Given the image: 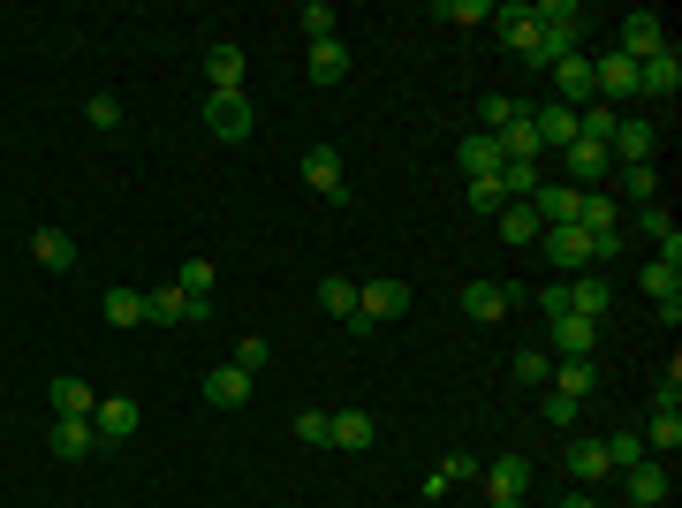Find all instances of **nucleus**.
<instances>
[{"label": "nucleus", "mask_w": 682, "mask_h": 508, "mask_svg": "<svg viewBox=\"0 0 682 508\" xmlns=\"http://www.w3.org/2000/svg\"><path fill=\"white\" fill-rule=\"evenodd\" d=\"M334 31H341V15L327 8V0H312V8H304V38H312V46H327Z\"/></svg>", "instance_id": "nucleus-39"}, {"label": "nucleus", "mask_w": 682, "mask_h": 508, "mask_svg": "<svg viewBox=\"0 0 682 508\" xmlns=\"http://www.w3.org/2000/svg\"><path fill=\"white\" fill-rule=\"evenodd\" d=\"M327 448H372V418L364 410H334V440Z\"/></svg>", "instance_id": "nucleus-32"}, {"label": "nucleus", "mask_w": 682, "mask_h": 508, "mask_svg": "<svg viewBox=\"0 0 682 508\" xmlns=\"http://www.w3.org/2000/svg\"><path fill=\"white\" fill-rule=\"evenodd\" d=\"M622 479H630V508H660V501H668V463L645 456V463H630Z\"/></svg>", "instance_id": "nucleus-17"}, {"label": "nucleus", "mask_w": 682, "mask_h": 508, "mask_svg": "<svg viewBox=\"0 0 682 508\" xmlns=\"http://www.w3.org/2000/svg\"><path fill=\"white\" fill-rule=\"evenodd\" d=\"M682 84V53L668 46V53H653V61H637V92H653V99H675Z\"/></svg>", "instance_id": "nucleus-16"}, {"label": "nucleus", "mask_w": 682, "mask_h": 508, "mask_svg": "<svg viewBox=\"0 0 682 508\" xmlns=\"http://www.w3.org/2000/svg\"><path fill=\"white\" fill-rule=\"evenodd\" d=\"M478 471H486V463H478L471 448H448V456H440V479H448V486H463V479H478Z\"/></svg>", "instance_id": "nucleus-44"}, {"label": "nucleus", "mask_w": 682, "mask_h": 508, "mask_svg": "<svg viewBox=\"0 0 682 508\" xmlns=\"http://www.w3.org/2000/svg\"><path fill=\"white\" fill-rule=\"evenodd\" d=\"M653 153H660V130L653 122H614V145H607V160H622V168H653Z\"/></svg>", "instance_id": "nucleus-4"}, {"label": "nucleus", "mask_w": 682, "mask_h": 508, "mask_svg": "<svg viewBox=\"0 0 682 508\" xmlns=\"http://www.w3.org/2000/svg\"><path fill=\"white\" fill-rule=\"evenodd\" d=\"M212 319V297H182V327H205Z\"/></svg>", "instance_id": "nucleus-52"}, {"label": "nucleus", "mask_w": 682, "mask_h": 508, "mask_svg": "<svg viewBox=\"0 0 682 508\" xmlns=\"http://www.w3.org/2000/svg\"><path fill=\"white\" fill-rule=\"evenodd\" d=\"M531 130H538V145H576V107H561V99H546V107H531Z\"/></svg>", "instance_id": "nucleus-15"}, {"label": "nucleus", "mask_w": 682, "mask_h": 508, "mask_svg": "<svg viewBox=\"0 0 682 508\" xmlns=\"http://www.w3.org/2000/svg\"><path fill=\"white\" fill-rule=\"evenodd\" d=\"M546 425L569 433V425H576V402H569V395H546Z\"/></svg>", "instance_id": "nucleus-49"}, {"label": "nucleus", "mask_w": 682, "mask_h": 508, "mask_svg": "<svg viewBox=\"0 0 682 508\" xmlns=\"http://www.w3.org/2000/svg\"><path fill=\"white\" fill-rule=\"evenodd\" d=\"M607 463H614V471L645 463V440H637V433H614V440H607Z\"/></svg>", "instance_id": "nucleus-46"}, {"label": "nucleus", "mask_w": 682, "mask_h": 508, "mask_svg": "<svg viewBox=\"0 0 682 508\" xmlns=\"http://www.w3.org/2000/svg\"><path fill=\"white\" fill-rule=\"evenodd\" d=\"M546 387H553V395H569V402H584V395L599 387V364H592V356H561Z\"/></svg>", "instance_id": "nucleus-20"}, {"label": "nucleus", "mask_w": 682, "mask_h": 508, "mask_svg": "<svg viewBox=\"0 0 682 508\" xmlns=\"http://www.w3.org/2000/svg\"><path fill=\"white\" fill-rule=\"evenodd\" d=\"M174 289H182V297H212V266H205V258H190V266H182V281H174Z\"/></svg>", "instance_id": "nucleus-47"}, {"label": "nucleus", "mask_w": 682, "mask_h": 508, "mask_svg": "<svg viewBox=\"0 0 682 508\" xmlns=\"http://www.w3.org/2000/svg\"><path fill=\"white\" fill-rule=\"evenodd\" d=\"M46 395H53V418H92V402H99V395H92L84 379H69V372H61Z\"/></svg>", "instance_id": "nucleus-29"}, {"label": "nucleus", "mask_w": 682, "mask_h": 508, "mask_svg": "<svg viewBox=\"0 0 682 508\" xmlns=\"http://www.w3.org/2000/svg\"><path fill=\"white\" fill-rule=\"evenodd\" d=\"M99 312H107V327H137V319H145V297H137V289H107Z\"/></svg>", "instance_id": "nucleus-34"}, {"label": "nucleus", "mask_w": 682, "mask_h": 508, "mask_svg": "<svg viewBox=\"0 0 682 508\" xmlns=\"http://www.w3.org/2000/svg\"><path fill=\"white\" fill-rule=\"evenodd\" d=\"M494 508H523V501H515V494H494Z\"/></svg>", "instance_id": "nucleus-54"}, {"label": "nucleus", "mask_w": 682, "mask_h": 508, "mask_svg": "<svg viewBox=\"0 0 682 508\" xmlns=\"http://www.w3.org/2000/svg\"><path fill=\"white\" fill-rule=\"evenodd\" d=\"M205 76H212V92H243V46H205Z\"/></svg>", "instance_id": "nucleus-22"}, {"label": "nucleus", "mask_w": 682, "mask_h": 508, "mask_svg": "<svg viewBox=\"0 0 682 508\" xmlns=\"http://www.w3.org/2000/svg\"><path fill=\"white\" fill-rule=\"evenodd\" d=\"M84 122H92V130H122V99L92 92V99H84Z\"/></svg>", "instance_id": "nucleus-42"}, {"label": "nucleus", "mask_w": 682, "mask_h": 508, "mask_svg": "<svg viewBox=\"0 0 682 508\" xmlns=\"http://www.w3.org/2000/svg\"><path fill=\"white\" fill-rule=\"evenodd\" d=\"M296 440H304V448H327V440H334V418H327V410H296Z\"/></svg>", "instance_id": "nucleus-38"}, {"label": "nucleus", "mask_w": 682, "mask_h": 508, "mask_svg": "<svg viewBox=\"0 0 682 508\" xmlns=\"http://www.w3.org/2000/svg\"><path fill=\"white\" fill-rule=\"evenodd\" d=\"M228 364H235V372H251V379H258V372H266V364H273V341H266V335H243V341H235V356H228Z\"/></svg>", "instance_id": "nucleus-37"}, {"label": "nucleus", "mask_w": 682, "mask_h": 508, "mask_svg": "<svg viewBox=\"0 0 682 508\" xmlns=\"http://www.w3.org/2000/svg\"><path fill=\"white\" fill-rule=\"evenodd\" d=\"M410 312V281H394V274H379V281H364L356 289V312H349V335H372V327H394Z\"/></svg>", "instance_id": "nucleus-1"}, {"label": "nucleus", "mask_w": 682, "mask_h": 508, "mask_svg": "<svg viewBox=\"0 0 682 508\" xmlns=\"http://www.w3.org/2000/svg\"><path fill=\"white\" fill-rule=\"evenodd\" d=\"M205 130H212L220 145H251V130H258V107H251L243 92H205Z\"/></svg>", "instance_id": "nucleus-2"}, {"label": "nucleus", "mask_w": 682, "mask_h": 508, "mask_svg": "<svg viewBox=\"0 0 682 508\" xmlns=\"http://www.w3.org/2000/svg\"><path fill=\"white\" fill-rule=\"evenodd\" d=\"M137 425H145V410H137L130 395H99V402H92V433H99V440H130Z\"/></svg>", "instance_id": "nucleus-10"}, {"label": "nucleus", "mask_w": 682, "mask_h": 508, "mask_svg": "<svg viewBox=\"0 0 682 508\" xmlns=\"http://www.w3.org/2000/svg\"><path fill=\"white\" fill-rule=\"evenodd\" d=\"M478 479H486L494 494H515V501H523V486H531V456H494Z\"/></svg>", "instance_id": "nucleus-25"}, {"label": "nucleus", "mask_w": 682, "mask_h": 508, "mask_svg": "<svg viewBox=\"0 0 682 508\" xmlns=\"http://www.w3.org/2000/svg\"><path fill=\"white\" fill-rule=\"evenodd\" d=\"M607 471H614V463H607V440H576V448H569V479H576V486H599Z\"/></svg>", "instance_id": "nucleus-26"}, {"label": "nucleus", "mask_w": 682, "mask_h": 508, "mask_svg": "<svg viewBox=\"0 0 682 508\" xmlns=\"http://www.w3.org/2000/svg\"><path fill=\"white\" fill-rule=\"evenodd\" d=\"M304 190H319L327 205H349V182H341V153L334 145H312V153H304Z\"/></svg>", "instance_id": "nucleus-5"}, {"label": "nucleus", "mask_w": 682, "mask_h": 508, "mask_svg": "<svg viewBox=\"0 0 682 508\" xmlns=\"http://www.w3.org/2000/svg\"><path fill=\"white\" fill-rule=\"evenodd\" d=\"M92 448H99L92 418H53V456H61V463H84Z\"/></svg>", "instance_id": "nucleus-21"}, {"label": "nucleus", "mask_w": 682, "mask_h": 508, "mask_svg": "<svg viewBox=\"0 0 682 508\" xmlns=\"http://www.w3.org/2000/svg\"><path fill=\"white\" fill-rule=\"evenodd\" d=\"M145 319L174 327V319H182V289H153V297H145Z\"/></svg>", "instance_id": "nucleus-45"}, {"label": "nucleus", "mask_w": 682, "mask_h": 508, "mask_svg": "<svg viewBox=\"0 0 682 508\" xmlns=\"http://www.w3.org/2000/svg\"><path fill=\"white\" fill-rule=\"evenodd\" d=\"M515 114H523V107H515V99H501V92H486V99H478V130H486V137H501Z\"/></svg>", "instance_id": "nucleus-36"}, {"label": "nucleus", "mask_w": 682, "mask_h": 508, "mask_svg": "<svg viewBox=\"0 0 682 508\" xmlns=\"http://www.w3.org/2000/svg\"><path fill=\"white\" fill-rule=\"evenodd\" d=\"M515 379H523V387H546V379H553L546 349H515Z\"/></svg>", "instance_id": "nucleus-43"}, {"label": "nucleus", "mask_w": 682, "mask_h": 508, "mask_svg": "<svg viewBox=\"0 0 682 508\" xmlns=\"http://www.w3.org/2000/svg\"><path fill=\"white\" fill-rule=\"evenodd\" d=\"M622 197H630V205H653V197H660V174L653 168H622Z\"/></svg>", "instance_id": "nucleus-40"}, {"label": "nucleus", "mask_w": 682, "mask_h": 508, "mask_svg": "<svg viewBox=\"0 0 682 508\" xmlns=\"http://www.w3.org/2000/svg\"><path fill=\"white\" fill-rule=\"evenodd\" d=\"M637 440H645V456H653V448H660V456L682 448V410H653V425H645Z\"/></svg>", "instance_id": "nucleus-30"}, {"label": "nucleus", "mask_w": 682, "mask_h": 508, "mask_svg": "<svg viewBox=\"0 0 682 508\" xmlns=\"http://www.w3.org/2000/svg\"><path fill=\"white\" fill-rule=\"evenodd\" d=\"M531 213H538L546 228H576V213H584V190H569V182H538V190H531Z\"/></svg>", "instance_id": "nucleus-7"}, {"label": "nucleus", "mask_w": 682, "mask_h": 508, "mask_svg": "<svg viewBox=\"0 0 682 508\" xmlns=\"http://www.w3.org/2000/svg\"><path fill=\"white\" fill-rule=\"evenodd\" d=\"M546 341H553V356H599V327L576 319V312H561V319L546 327Z\"/></svg>", "instance_id": "nucleus-13"}, {"label": "nucleus", "mask_w": 682, "mask_h": 508, "mask_svg": "<svg viewBox=\"0 0 682 508\" xmlns=\"http://www.w3.org/2000/svg\"><path fill=\"white\" fill-rule=\"evenodd\" d=\"M319 312H334V319L356 312V281H349V274H327V281H319Z\"/></svg>", "instance_id": "nucleus-33"}, {"label": "nucleus", "mask_w": 682, "mask_h": 508, "mask_svg": "<svg viewBox=\"0 0 682 508\" xmlns=\"http://www.w3.org/2000/svg\"><path fill=\"white\" fill-rule=\"evenodd\" d=\"M349 76V46L327 38V46H312V84H341Z\"/></svg>", "instance_id": "nucleus-31"}, {"label": "nucleus", "mask_w": 682, "mask_h": 508, "mask_svg": "<svg viewBox=\"0 0 682 508\" xmlns=\"http://www.w3.org/2000/svg\"><path fill=\"white\" fill-rule=\"evenodd\" d=\"M561 168H569V190H592L607 182V145H561Z\"/></svg>", "instance_id": "nucleus-18"}, {"label": "nucleus", "mask_w": 682, "mask_h": 508, "mask_svg": "<svg viewBox=\"0 0 682 508\" xmlns=\"http://www.w3.org/2000/svg\"><path fill=\"white\" fill-rule=\"evenodd\" d=\"M653 410H682V372H668V379H660V395H653Z\"/></svg>", "instance_id": "nucleus-51"}, {"label": "nucleus", "mask_w": 682, "mask_h": 508, "mask_svg": "<svg viewBox=\"0 0 682 508\" xmlns=\"http://www.w3.org/2000/svg\"><path fill=\"white\" fill-rule=\"evenodd\" d=\"M197 387H205L212 410H243V402H251V372H235V364H212Z\"/></svg>", "instance_id": "nucleus-12"}, {"label": "nucleus", "mask_w": 682, "mask_h": 508, "mask_svg": "<svg viewBox=\"0 0 682 508\" xmlns=\"http://www.w3.org/2000/svg\"><path fill=\"white\" fill-rule=\"evenodd\" d=\"M31 258H38V266H53V274H76V235L38 228V235H31Z\"/></svg>", "instance_id": "nucleus-23"}, {"label": "nucleus", "mask_w": 682, "mask_h": 508, "mask_svg": "<svg viewBox=\"0 0 682 508\" xmlns=\"http://www.w3.org/2000/svg\"><path fill=\"white\" fill-rule=\"evenodd\" d=\"M471 205H478V213H501L509 197H501V182H471Z\"/></svg>", "instance_id": "nucleus-50"}, {"label": "nucleus", "mask_w": 682, "mask_h": 508, "mask_svg": "<svg viewBox=\"0 0 682 508\" xmlns=\"http://www.w3.org/2000/svg\"><path fill=\"white\" fill-rule=\"evenodd\" d=\"M494 31H501V46H515V53L531 61V46H538V23H531V8H494Z\"/></svg>", "instance_id": "nucleus-24"}, {"label": "nucleus", "mask_w": 682, "mask_h": 508, "mask_svg": "<svg viewBox=\"0 0 682 508\" xmlns=\"http://www.w3.org/2000/svg\"><path fill=\"white\" fill-rule=\"evenodd\" d=\"M494 228H501V243H538V235H546V220L531 213V197H509V205L494 213Z\"/></svg>", "instance_id": "nucleus-19"}, {"label": "nucleus", "mask_w": 682, "mask_h": 508, "mask_svg": "<svg viewBox=\"0 0 682 508\" xmlns=\"http://www.w3.org/2000/svg\"><path fill=\"white\" fill-rule=\"evenodd\" d=\"M463 312L486 319V327H501V319L515 312V289H509V281H471V289H463Z\"/></svg>", "instance_id": "nucleus-11"}, {"label": "nucleus", "mask_w": 682, "mask_h": 508, "mask_svg": "<svg viewBox=\"0 0 682 508\" xmlns=\"http://www.w3.org/2000/svg\"><path fill=\"white\" fill-rule=\"evenodd\" d=\"M614 53H630V61H653V53H668V23H660L653 8H630V15H622V38H614Z\"/></svg>", "instance_id": "nucleus-3"}, {"label": "nucleus", "mask_w": 682, "mask_h": 508, "mask_svg": "<svg viewBox=\"0 0 682 508\" xmlns=\"http://www.w3.org/2000/svg\"><path fill=\"white\" fill-rule=\"evenodd\" d=\"M561 508H599V501H592V494H569V501H561Z\"/></svg>", "instance_id": "nucleus-53"}, {"label": "nucleus", "mask_w": 682, "mask_h": 508, "mask_svg": "<svg viewBox=\"0 0 682 508\" xmlns=\"http://www.w3.org/2000/svg\"><path fill=\"white\" fill-rule=\"evenodd\" d=\"M546 76H553V99H561V107H592V99H599V92H592V61H584V53H561Z\"/></svg>", "instance_id": "nucleus-6"}, {"label": "nucleus", "mask_w": 682, "mask_h": 508, "mask_svg": "<svg viewBox=\"0 0 682 508\" xmlns=\"http://www.w3.org/2000/svg\"><path fill=\"white\" fill-rule=\"evenodd\" d=\"M645 297H653L660 312L682 304V266H675V258H653V266H645Z\"/></svg>", "instance_id": "nucleus-28"}, {"label": "nucleus", "mask_w": 682, "mask_h": 508, "mask_svg": "<svg viewBox=\"0 0 682 508\" xmlns=\"http://www.w3.org/2000/svg\"><path fill=\"white\" fill-rule=\"evenodd\" d=\"M569 312L592 319V327H607V312H614V281H607V274H576V281H569Z\"/></svg>", "instance_id": "nucleus-9"}, {"label": "nucleus", "mask_w": 682, "mask_h": 508, "mask_svg": "<svg viewBox=\"0 0 682 508\" xmlns=\"http://www.w3.org/2000/svg\"><path fill=\"white\" fill-rule=\"evenodd\" d=\"M546 258L561 266V281H576V274H592V235L584 228H546Z\"/></svg>", "instance_id": "nucleus-8"}, {"label": "nucleus", "mask_w": 682, "mask_h": 508, "mask_svg": "<svg viewBox=\"0 0 682 508\" xmlns=\"http://www.w3.org/2000/svg\"><path fill=\"white\" fill-rule=\"evenodd\" d=\"M494 182H501V197H531V190H538L546 174L531 168V160H501V174H494Z\"/></svg>", "instance_id": "nucleus-35"}, {"label": "nucleus", "mask_w": 682, "mask_h": 508, "mask_svg": "<svg viewBox=\"0 0 682 508\" xmlns=\"http://www.w3.org/2000/svg\"><path fill=\"white\" fill-rule=\"evenodd\" d=\"M538 312L561 319V312H569V281H546V289H538Z\"/></svg>", "instance_id": "nucleus-48"}, {"label": "nucleus", "mask_w": 682, "mask_h": 508, "mask_svg": "<svg viewBox=\"0 0 682 508\" xmlns=\"http://www.w3.org/2000/svg\"><path fill=\"white\" fill-rule=\"evenodd\" d=\"M455 168L471 174V182H494V174H501V137H486V130L463 137V145H455Z\"/></svg>", "instance_id": "nucleus-14"}, {"label": "nucleus", "mask_w": 682, "mask_h": 508, "mask_svg": "<svg viewBox=\"0 0 682 508\" xmlns=\"http://www.w3.org/2000/svg\"><path fill=\"white\" fill-rule=\"evenodd\" d=\"M538 153H546V145H538V130H531V107H523L509 130H501V160H531V168H538Z\"/></svg>", "instance_id": "nucleus-27"}, {"label": "nucleus", "mask_w": 682, "mask_h": 508, "mask_svg": "<svg viewBox=\"0 0 682 508\" xmlns=\"http://www.w3.org/2000/svg\"><path fill=\"white\" fill-rule=\"evenodd\" d=\"M433 15H440V23H494V8H486V0H440Z\"/></svg>", "instance_id": "nucleus-41"}]
</instances>
